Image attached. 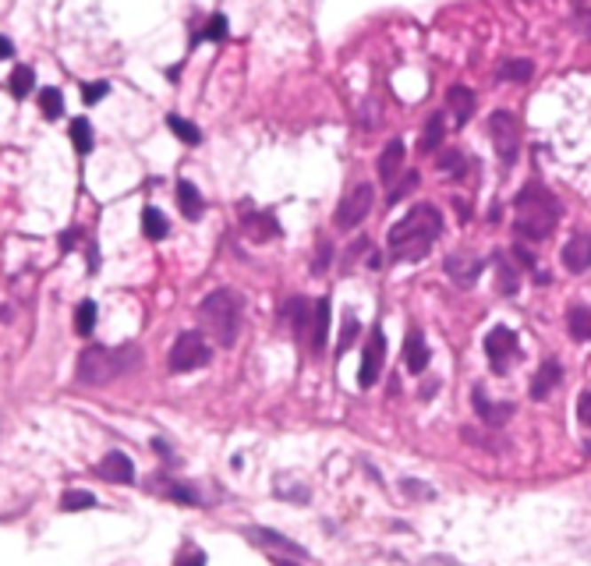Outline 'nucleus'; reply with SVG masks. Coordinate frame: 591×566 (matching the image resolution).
Wrapping results in <instances>:
<instances>
[{
  "label": "nucleus",
  "instance_id": "obj_43",
  "mask_svg": "<svg viewBox=\"0 0 591 566\" xmlns=\"http://www.w3.org/2000/svg\"><path fill=\"white\" fill-rule=\"evenodd\" d=\"M106 92H110V82H85L82 85V99L85 103H99Z\"/></svg>",
  "mask_w": 591,
  "mask_h": 566
},
{
  "label": "nucleus",
  "instance_id": "obj_21",
  "mask_svg": "<svg viewBox=\"0 0 591 566\" xmlns=\"http://www.w3.org/2000/svg\"><path fill=\"white\" fill-rule=\"evenodd\" d=\"M96 475H99V478H106V482H114V485H131V482H135V464H131V457H128V453L110 450V453L99 460Z\"/></svg>",
  "mask_w": 591,
  "mask_h": 566
},
{
  "label": "nucleus",
  "instance_id": "obj_7",
  "mask_svg": "<svg viewBox=\"0 0 591 566\" xmlns=\"http://www.w3.org/2000/svg\"><path fill=\"white\" fill-rule=\"evenodd\" d=\"M372 206H375V185H372V181H358V185L340 199V206H336V213H333V227H336V231H354V227H361L365 216L372 213Z\"/></svg>",
  "mask_w": 591,
  "mask_h": 566
},
{
  "label": "nucleus",
  "instance_id": "obj_26",
  "mask_svg": "<svg viewBox=\"0 0 591 566\" xmlns=\"http://www.w3.org/2000/svg\"><path fill=\"white\" fill-rule=\"evenodd\" d=\"M496 287H500L503 297H514L521 290V270L503 252H496Z\"/></svg>",
  "mask_w": 591,
  "mask_h": 566
},
{
  "label": "nucleus",
  "instance_id": "obj_1",
  "mask_svg": "<svg viewBox=\"0 0 591 566\" xmlns=\"http://www.w3.org/2000/svg\"><path fill=\"white\" fill-rule=\"evenodd\" d=\"M443 227H446V224H443L439 206H432V202H414V206L386 231V255H390V263H393V266L422 263V259L436 248Z\"/></svg>",
  "mask_w": 591,
  "mask_h": 566
},
{
  "label": "nucleus",
  "instance_id": "obj_32",
  "mask_svg": "<svg viewBox=\"0 0 591 566\" xmlns=\"http://www.w3.org/2000/svg\"><path fill=\"white\" fill-rule=\"evenodd\" d=\"M71 142H75V149H78L82 156H89V153H92V145H96V135H92V124H89L85 117L71 121Z\"/></svg>",
  "mask_w": 591,
  "mask_h": 566
},
{
  "label": "nucleus",
  "instance_id": "obj_10",
  "mask_svg": "<svg viewBox=\"0 0 591 566\" xmlns=\"http://www.w3.org/2000/svg\"><path fill=\"white\" fill-rule=\"evenodd\" d=\"M471 407H475V414H478V421L482 425H489V428H500V425H507L510 418H514V404L510 400H492L489 393H485V386H471Z\"/></svg>",
  "mask_w": 591,
  "mask_h": 566
},
{
  "label": "nucleus",
  "instance_id": "obj_24",
  "mask_svg": "<svg viewBox=\"0 0 591 566\" xmlns=\"http://www.w3.org/2000/svg\"><path fill=\"white\" fill-rule=\"evenodd\" d=\"M443 138H446V117H443V114H432V117L425 121V131H422V142H418L422 156H436V153L443 149Z\"/></svg>",
  "mask_w": 591,
  "mask_h": 566
},
{
  "label": "nucleus",
  "instance_id": "obj_4",
  "mask_svg": "<svg viewBox=\"0 0 591 566\" xmlns=\"http://www.w3.org/2000/svg\"><path fill=\"white\" fill-rule=\"evenodd\" d=\"M135 365H142V350L124 343V347H85L78 354V365H75V382L78 386H106L110 379L131 372Z\"/></svg>",
  "mask_w": 591,
  "mask_h": 566
},
{
  "label": "nucleus",
  "instance_id": "obj_46",
  "mask_svg": "<svg viewBox=\"0 0 591 566\" xmlns=\"http://www.w3.org/2000/svg\"><path fill=\"white\" fill-rule=\"evenodd\" d=\"M453 206H457V213H461V220H471V209H468L464 199H453Z\"/></svg>",
  "mask_w": 591,
  "mask_h": 566
},
{
  "label": "nucleus",
  "instance_id": "obj_19",
  "mask_svg": "<svg viewBox=\"0 0 591 566\" xmlns=\"http://www.w3.org/2000/svg\"><path fill=\"white\" fill-rule=\"evenodd\" d=\"M446 106L453 114V128H468V121L475 117V106H478V96L468 89V85H450L446 89Z\"/></svg>",
  "mask_w": 591,
  "mask_h": 566
},
{
  "label": "nucleus",
  "instance_id": "obj_6",
  "mask_svg": "<svg viewBox=\"0 0 591 566\" xmlns=\"http://www.w3.org/2000/svg\"><path fill=\"white\" fill-rule=\"evenodd\" d=\"M489 138H492V149H496L500 163L510 170L517 163V156H521V138H524L517 114L514 110H492V117H489Z\"/></svg>",
  "mask_w": 591,
  "mask_h": 566
},
{
  "label": "nucleus",
  "instance_id": "obj_44",
  "mask_svg": "<svg viewBox=\"0 0 591 566\" xmlns=\"http://www.w3.org/2000/svg\"><path fill=\"white\" fill-rule=\"evenodd\" d=\"M578 418H581V425L591 428V389H585L581 400H578Z\"/></svg>",
  "mask_w": 591,
  "mask_h": 566
},
{
  "label": "nucleus",
  "instance_id": "obj_12",
  "mask_svg": "<svg viewBox=\"0 0 591 566\" xmlns=\"http://www.w3.org/2000/svg\"><path fill=\"white\" fill-rule=\"evenodd\" d=\"M241 231H245L248 241L266 245V241L280 238V220H277L270 209H245V216H241Z\"/></svg>",
  "mask_w": 591,
  "mask_h": 566
},
{
  "label": "nucleus",
  "instance_id": "obj_8",
  "mask_svg": "<svg viewBox=\"0 0 591 566\" xmlns=\"http://www.w3.org/2000/svg\"><path fill=\"white\" fill-rule=\"evenodd\" d=\"M482 347H485V358H489L492 375H507L510 365L521 358V340H517V333H514L510 326H492V329L485 333Z\"/></svg>",
  "mask_w": 591,
  "mask_h": 566
},
{
  "label": "nucleus",
  "instance_id": "obj_42",
  "mask_svg": "<svg viewBox=\"0 0 591 566\" xmlns=\"http://www.w3.org/2000/svg\"><path fill=\"white\" fill-rule=\"evenodd\" d=\"M574 28L591 43V7L588 4H578V7H574Z\"/></svg>",
  "mask_w": 591,
  "mask_h": 566
},
{
  "label": "nucleus",
  "instance_id": "obj_33",
  "mask_svg": "<svg viewBox=\"0 0 591 566\" xmlns=\"http://www.w3.org/2000/svg\"><path fill=\"white\" fill-rule=\"evenodd\" d=\"M418 185H422V174H418V170H407V174H400V177H397V185H393V188H390V195H386V202H390V206H397V202H404V199H407V195H411V192H414V188H418Z\"/></svg>",
  "mask_w": 591,
  "mask_h": 566
},
{
  "label": "nucleus",
  "instance_id": "obj_17",
  "mask_svg": "<svg viewBox=\"0 0 591 566\" xmlns=\"http://www.w3.org/2000/svg\"><path fill=\"white\" fill-rule=\"evenodd\" d=\"M329 297H315L311 301V322H308V350L311 354H322L326 350V340H329Z\"/></svg>",
  "mask_w": 591,
  "mask_h": 566
},
{
  "label": "nucleus",
  "instance_id": "obj_27",
  "mask_svg": "<svg viewBox=\"0 0 591 566\" xmlns=\"http://www.w3.org/2000/svg\"><path fill=\"white\" fill-rule=\"evenodd\" d=\"M567 329L578 343H588L591 340V308L588 304H571L567 308Z\"/></svg>",
  "mask_w": 591,
  "mask_h": 566
},
{
  "label": "nucleus",
  "instance_id": "obj_40",
  "mask_svg": "<svg viewBox=\"0 0 591 566\" xmlns=\"http://www.w3.org/2000/svg\"><path fill=\"white\" fill-rule=\"evenodd\" d=\"M510 259H517V263H521L524 270H532V273L539 270V259H535V252H532V248H528L524 241H517V245L510 248Z\"/></svg>",
  "mask_w": 591,
  "mask_h": 566
},
{
  "label": "nucleus",
  "instance_id": "obj_35",
  "mask_svg": "<svg viewBox=\"0 0 591 566\" xmlns=\"http://www.w3.org/2000/svg\"><path fill=\"white\" fill-rule=\"evenodd\" d=\"M96 507V496L89 492V489H67L64 496H60V510H67V514H75V510H92Z\"/></svg>",
  "mask_w": 591,
  "mask_h": 566
},
{
  "label": "nucleus",
  "instance_id": "obj_41",
  "mask_svg": "<svg viewBox=\"0 0 591 566\" xmlns=\"http://www.w3.org/2000/svg\"><path fill=\"white\" fill-rule=\"evenodd\" d=\"M329 263H333V245L322 238V241H319V255H315V266H311V273H315V277H322V273L329 270Z\"/></svg>",
  "mask_w": 591,
  "mask_h": 566
},
{
  "label": "nucleus",
  "instance_id": "obj_16",
  "mask_svg": "<svg viewBox=\"0 0 591 566\" xmlns=\"http://www.w3.org/2000/svg\"><path fill=\"white\" fill-rule=\"evenodd\" d=\"M404 160H407V149H404V138H390V142L382 145L379 160H375V170H379V181L393 188V185H397V177H400V170H404Z\"/></svg>",
  "mask_w": 591,
  "mask_h": 566
},
{
  "label": "nucleus",
  "instance_id": "obj_25",
  "mask_svg": "<svg viewBox=\"0 0 591 566\" xmlns=\"http://www.w3.org/2000/svg\"><path fill=\"white\" fill-rule=\"evenodd\" d=\"M496 78L500 82H532L535 78V60H528V57H507V60H500Z\"/></svg>",
  "mask_w": 591,
  "mask_h": 566
},
{
  "label": "nucleus",
  "instance_id": "obj_2",
  "mask_svg": "<svg viewBox=\"0 0 591 566\" xmlns=\"http://www.w3.org/2000/svg\"><path fill=\"white\" fill-rule=\"evenodd\" d=\"M560 216H563V206L542 177H532L514 199V234H517V241H532V245L549 241L560 227Z\"/></svg>",
  "mask_w": 591,
  "mask_h": 566
},
{
  "label": "nucleus",
  "instance_id": "obj_30",
  "mask_svg": "<svg viewBox=\"0 0 591 566\" xmlns=\"http://www.w3.org/2000/svg\"><path fill=\"white\" fill-rule=\"evenodd\" d=\"M7 89H11L14 99H25V96L35 89V71H32L28 64H18V67L11 71V78H7Z\"/></svg>",
  "mask_w": 591,
  "mask_h": 566
},
{
  "label": "nucleus",
  "instance_id": "obj_13",
  "mask_svg": "<svg viewBox=\"0 0 591 566\" xmlns=\"http://www.w3.org/2000/svg\"><path fill=\"white\" fill-rule=\"evenodd\" d=\"M560 263H563V270L574 273V277L588 273L591 270V234H585V231L571 234V241H567L563 252H560Z\"/></svg>",
  "mask_w": 591,
  "mask_h": 566
},
{
  "label": "nucleus",
  "instance_id": "obj_22",
  "mask_svg": "<svg viewBox=\"0 0 591 566\" xmlns=\"http://www.w3.org/2000/svg\"><path fill=\"white\" fill-rule=\"evenodd\" d=\"M436 167H439V174H450V181H464L471 163H468L464 149H457V145H443V153H436Z\"/></svg>",
  "mask_w": 591,
  "mask_h": 566
},
{
  "label": "nucleus",
  "instance_id": "obj_5",
  "mask_svg": "<svg viewBox=\"0 0 591 566\" xmlns=\"http://www.w3.org/2000/svg\"><path fill=\"white\" fill-rule=\"evenodd\" d=\"M209 361H213V347H209V340H206L202 329H185V333L174 340L170 354H167V368L177 372V375L195 372V368H206Z\"/></svg>",
  "mask_w": 591,
  "mask_h": 566
},
{
  "label": "nucleus",
  "instance_id": "obj_11",
  "mask_svg": "<svg viewBox=\"0 0 591 566\" xmlns=\"http://www.w3.org/2000/svg\"><path fill=\"white\" fill-rule=\"evenodd\" d=\"M443 270H446V277L457 283L461 290H468V287H475L478 277L485 273V259H482V255H471V252H453V255H446Z\"/></svg>",
  "mask_w": 591,
  "mask_h": 566
},
{
  "label": "nucleus",
  "instance_id": "obj_47",
  "mask_svg": "<svg viewBox=\"0 0 591 566\" xmlns=\"http://www.w3.org/2000/svg\"><path fill=\"white\" fill-rule=\"evenodd\" d=\"M273 566H301V563L291 560V556H273Z\"/></svg>",
  "mask_w": 591,
  "mask_h": 566
},
{
  "label": "nucleus",
  "instance_id": "obj_36",
  "mask_svg": "<svg viewBox=\"0 0 591 566\" xmlns=\"http://www.w3.org/2000/svg\"><path fill=\"white\" fill-rule=\"evenodd\" d=\"M199 39L224 43V39H227V18H224V14H209V18H206V28H202V32H195V35H192V43H199Z\"/></svg>",
  "mask_w": 591,
  "mask_h": 566
},
{
  "label": "nucleus",
  "instance_id": "obj_20",
  "mask_svg": "<svg viewBox=\"0 0 591 566\" xmlns=\"http://www.w3.org/2000/svg\"><path fill=\"white\" fill-rule=\"evenodd\" d=\"M429 361H432L429 340H425V333H422L418 326H411V329H407V340H404V365H407V372L422 375V372L429 368Z\"/></svg>",
  "mask_w": 591,
  "mask_h": 566
},
{
  "label": "nucleus",
  "instance_id": "obj_23",
  "mask_svg": "<svg viewBox=\"0 0 591 566\" xmlns=\"http://www.w3.org/2000/svg\"><path fill=\"white\" fill-rule=\"evenodd\" d=\"M177 206H181V213H185V220H202V213H206V199H202V192L192 185V181H177Z\"/></svg>",
  "mask_w": 591,
  "mask_h": 566
},
{
  "label": "nucleus",
  "instance_id": "obj_37",
  "mask_svg": "<svg viewBox=\"0 0 591 566\" xmlns=\"http://www.w3.org/2000/svg\"><path fill=\"white\" fill-rule=\"evenodd\" d=\"M96 329V301H82L75 308V333L78 336H89Z\"/></svg>",
  "mask_w": 591,
  "mask_h": 566
},
{
  "label": "nucleus",
  "instance_id": "obj_9",
  "mask_svg": "<svg viewBox=\"0 0 591 566\" xmlns=\"http://www.w3.org/2000/svg\"><path fill=\"white\" fill-rule=\"evenodd\" d=\"M382 365H386V333H382V326H372V329H368V340H365V350H361L358 386H361V389L375 386L379 375H382Z\"/></svg>",
  "mask_w": 591,
  "mask_h": 566
},
{
  "label": "nucleus",
  "instance_id": "obj_39",
  "mask_svg": "<svg viewBox=\"0 0 591 566\" xmlns=\"http://www.w3.org/2000/svg\"><path fill=\"white\" fill-rule=\"evenodd\" d=\"M174 566H206V553L199 546H185L177 556H174Z\"/></svg>",
  "mask_w": 591,
  "mask_h": 566
},
{
  "label": "nucleus",
  "instance_id": "obj_29",
  "mask_svg": "<svg viewBox=\"0 0 591 566\" xmlns=\"http://www.w3.org/2000/svg\"><path fill=\"white\" fill-rule=\"evenodd\" d=\"M160 492H163V499H170V503H181V507H202L199 489L188 485V482H167Z\"/></svg>",
  "mask_w": 591,
  "mask_h": 566
},
{
  "label": "nucleus",
  "instance_id": "obj_28",
  "mask_svg": "<svg viewBox=\"0 0 591 566\" xmlns=\"http://www.w3.org/2000/svg\"><path fill=\"white\" fill-rule=\"evenodd\" d=\"M142 234H146L149 241H163V238L170 234V220H167L156 206H146V209H142Z\"/></svg>",
  "mask_w": 591,
  "mask_h": 566
},
{
  "label": "nucleus",
  "instance_id": "obj_31",
  "mask_svg": "<svg viewBox=\"0 0 591 566\" xmlns=\"http://www.w3.org/2000/svg\"><path fill=\"white\" fill-rule=\"evenodd\" d=\"M167 128H170L185 145H199V142H202V131H199L192 121H185L181 114H167Z\"/></svg>",
  "mask_w": 591,
  "mask_h": 566
},
{
  "label": "nucleus",
  "instance_id": "obj_15",
  "mask_svg": "<svg viewBox=\"0 0 591 566\" xmlns=\"http://www.w3.org/2000/svg\"><path fill=\"white\" fill-rule=\"evenodd\" d=\"M245 535H248L256 546L270 549L273 556H280V553H284V556H291V560H304V556H308V549H301L297 542H291L288 535H280V531H273V528H248Z\"/></svg>",
  "mask_w": 591,
  "mask_h": 566
},
{
  "label": "nucleus",
  "instance_id": "obj_34",
  "mask_svg": "<svg viewBox=\"0 0 591 566\" xmlns=\"http://www.w3.org/2000/svg\"><path fill=\"white\" fill-rule=\"evenodd\" d=\"M39 110L46 121H57L64 114V92L60 89H39Z\"/></svg>",
  "mask_w": 591,
  "mask_h": 566
},
{
  "label": "nucleus",
  "instance_id": "obj_14",
  "mask_svg": "<svg viewBox=\"0 0 591 566\" xmlns=\"http://www.w3.org/2000/svg\"><path fill=\"white\" fill-rule=\"evenodd\" d=\"M277 318H280L284 326H291L297 343H308V322H311V304H308V297H288V301L280 304Z\"/></svg>",
  "mask_w": 591,
  "mask_h": 566
},
{
  "label": "nucleus",
  "instance_id": "obj_18",
  "mask_svg": "<svg viewBox=\"0 0 591 566\" xmlns=\"http://www.w3.org/2000/svg\"><path fill=\"white\" fill-rule=\"evenodd\" d=\"M556 386H563V365H560L556 358H546V361L539 365V372H535L528 393H532V400H549Z\"/></svg>",
  "mask_w": 591,
  "mask_h": 566
},
{
  "label": "nucleus",
  "instance_id": "obj_3",
  "mask_svg": "<svg viewBox=\"0 0 591 566\" xmlns=\"http://www.w3.org/2000/svg\"><path fill=\"white\" fill-rule=\"evenodd\" d=\"M199 322H202V333H209L220 347H234L245 322V297L234 287L209 290L199 304Z\"/></svg>",
  "mask_w": 591,
  "mask_h": 566
},
{
  "label": "nucleus",
  "instance_id": "obj_38",
  "mask_svg": "<svg viewBox=\"0 0 591 566\" xmlns=\"http://www.w3.org/2000/svg\"><path fill=\"white\" fill-rule=\"evenodd\" d=\"M358 333H361V326H358V318H354V311H343V329H340V343H336V358L358 340Z\"/></svg>",
  "mask_w": 591,
  "mask_h": 566
},
{
  "label": "nucleus",
  "instance_id": "obj_45",
  "mask_svg": "<svg viewBox=\"0 0 591 566\" xmlns=\"http://www.w3.org/2000/svg\"><path fill=\"white\" fill-rule=\"evenodd\" d=\"M14 57V43L7 35H0V60H11Z\"/></svg>",
  "mask_w": 591,
  "mask_h": 566
}]
</instances>
